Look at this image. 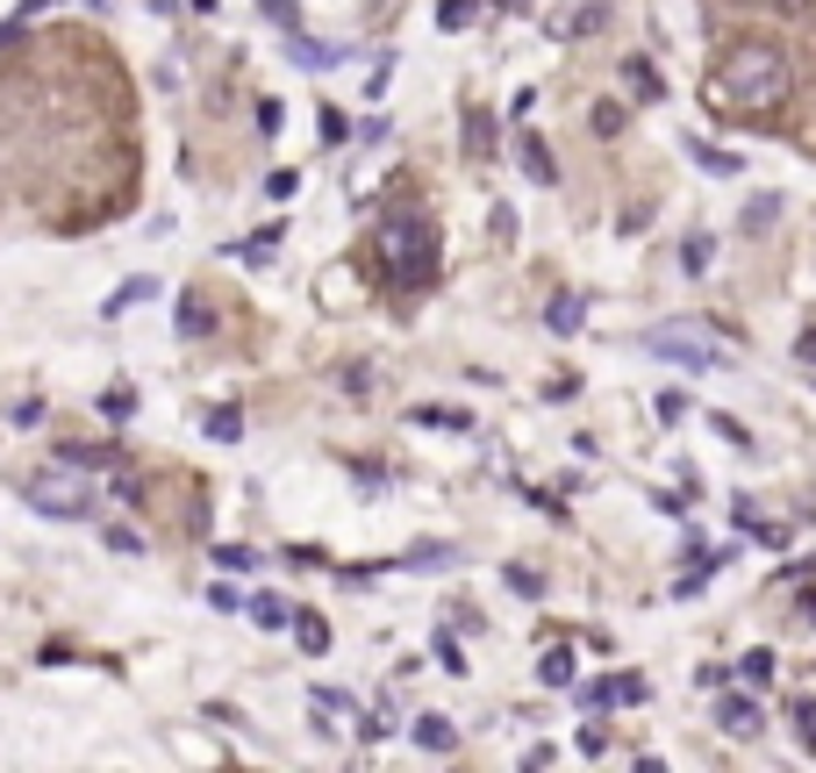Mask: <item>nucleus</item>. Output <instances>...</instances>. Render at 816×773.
<instances>
[{
    "label": "nucleus",
    "mask_w": 816,
    "mask_h": 773,
    "mask_svg": "<svg viewBox=\"0 0 816 773\" xmlns=\"http://www.w3.org/2000/svg\"><path fill=\"white\" fill-rule=\"evenodd\" d=\"M509 587H516V595H531V602L544 595V581H537V573H531V566H509Z\"/></svg>",
    "instance_id": "nucleus-33"
},
{
    "label": "nucleus",
    "mask_w": 816,
    "mask_h": 773,
    "mask_svg": "<svg viewBox=\"0 0 816 773\" xmlns=\"http://www.w3.org/2000/svg\"><path fill=\"white\" fill-rule=\"evenodd\" d=\"M580 702L595 709V717H601V709H616V673H609V680H587V688H580Z\"/></svg>",
    "instance_id": "nucleus-27"
},
{
    "label": "nucleus",
    "mask_w": 816,
    "mask_h": 773,
    "mask_svg": "<svg viewBox=\"0 0 816 773\" xmlns=\"http://www.w3.org/2000/svg\"><path fill=\"white\" fill-rule=\"evenodd\" d=\"M465 150H473V158H494V123L480 108H465Z\"/></svg>",
    "instance_id": "nucleus-18"
},
{
    "label": "nucleus",
    "mask_w": 816,
    "mask_h": 773,
    "mask_svg": "<svg viewBox=\"0 0 816 773\" xmlns=\"http://www.w3.org/2000/svg\"><path fill=\"white\" fill-rule=\"evenodd\" d=\"M208 437H216V445H237V437H244V408H208Z\"/></svg>",
    "instance_id": "nucleus-19"
},
{
    "label": "nucleus",
    "mask_w": 816,
    "mask_h": 773,
    "mask_svg": "<svg viewBox=\"0 0 816 773\" xmlns=\"http://www.w3.org/2000/svg\"><path fill=\"white\" fill-rule=\"evenodd\" d=\"M502 8H531V0H502Z\"/></svg>",
    "instance_id": "nucleus-41"
},
{
    "label": "nucleus",
    "mask_w": 816,
    "mask_h": 773,
    "mask_svg": "<svg viewBox=\"0 0 816 773\" xmlns=\"http://www.w3.org/2000/svg\"><path fill=\"white\" fill-rule=\"evenodd\" d=\"M688 158L702 165V173H716V179H737V158H731V150H716V144H694V136H688Z\"/></svg>",
    "instance_id": "nucleus-14"
},
{
    "label": "nucleus",
    "mask_w": 816,
    "mask_h": 773,
    "mask_svg": "<svg viewBox=\"0 0 816 773\" xmlns=\"http://www.w3.org/2000/svg\"><path fill=\"white\" fill-rule=\"evenodd\" d=\"M294 638H301V651H323V645H329L323 616H294Z\"/></svg>",
    "instance_id": "nucleus-25"
},
{
    "label": "nucleus",
    "mask_w": 816,
    "mask_h": 773,
    "mask_svg": "<svg viewBox=\"0 0 816 773\" xmlns=\"http://www.w3.org/2000/svg\"><path fill=\"white\" fill-rule=\"evenodd\" d=\"M265 194H272V201H294L301 179H294V173H272V179H265Z\"/></svg>",
    "instance_id": "nucleus-34"
},
{
    "label": "nucleus",
    "mask_w": 816,
    "mask_h": 773,
    "mask_svg": "<svg viewBox=\"0 0 816 773\" xmlns=\"http://www.w3.org/2000/svg\"><path fill=\"white\" fill-rule=\"evenodd\" d=\"M516 165L531 173V187H558V165H552V150H544L537 136H523V144H516Z\"/></svg>",
    "instance_id": "nucleus-8"
},
{
    "label": "nucleus",
    "mask_w": 816,
    "mask_h": 773,
    "mask_svg": "<svg viewBox=\"0 0 816 773\" xmlns=\"http://www.w3.org/2000/svg\"><path fill=\"white\" fill-rule=\"evenodd\" d=\"M638 352L673 358V366H688V373H723V366H731V352H723L716 337H702V330H652Z\"/></svg>",
    "instance_id": "nucleus-4"
},
{
    "label": "nucleus",
    "mask_w": 816,
    "mask_h": 773,
    "mask_svg": "<svg viewBox=\"0 0 816 773\" xmlns=\"http://www.w3.org/2000/svg\"><path fill=\"white\" fill-rule=\"evenodd\" d=\"M544 323H552L558 337H573V330L587 323V301H580V294H552V309H544Z\"/></svg>",
    "instance_id": "nucleus-11"
},
{
    "label": "nucleus",
    "mask_w": 816,
    "mask_h": 773,
    "mask_svg": "<svg viewBox=\"0 0 816 773\" xmlns=\"http://www.w3.org/2000/svg\"><path fill=\"white\" fill-rule=\"evenodd\" d=\"M437 22H444V29H465V22H473V0H437Z\"/></svg>",
    "instance_id": "nucleus-30"
},
{
    "label": "nucleus",
    "mask_w": 816,
    "mask_h": 773,
    "mask_svg": "<svg viewBox=\"0 0 816 773\" xmlns=\"http://www.w3.org/2000/svg\"><path fill=\"white\" fill-rule=\"evenodd\" d=\"M795 358H803V366L816 358V330H809V337H795Z\"/></svg>",
    "instance_id": "nucleus-37"
},
{
    "label": "nucleus",
    "mask_w": 816,
    "mask_h": 773,
    "mask_svg": "<svg viewBox=\"0 0 816 773\" xmlns=\"http://www.w3.org/2000/svg\"><path fill=\"white\" fill-rule=\"evenodd\" d=\"M286 58H294V65H308V72H323V65H337L344 51H329V43H308L301 29H286Z\"/></svg>",
    "instance_id": "nucleus-9"
},
{
    "label": "nucleus",
    "mask_w": 816,
    "mask_h": 773,
    "mask_svg": "<svg viewBox=\"0 0 816 773\" xmlns=\"http://www.w3.org/2000/svg\"><path fill=\"white\" fill-rule=\"evenodd\" d=\"M709 265H716V237H709V230H694L688 244H680V272H688V280H702Z\"/></svg>",
    "instance_id": "nucleus-10"
},
{
    "label": "nucleus",
    "mask_w": 816,
    "mask_h": 773,
    "mask_svg": "<svg viewBox=\"0 0 816 773\" xmlns=\"http://www.w3.org/2000/svg\"><path fill=\"white\" fill-rule=\"evenodd\" d=\"M108 494H123V502H144V480H136V473H115Z\"/></svg>",
    "instance_id": "nucleus-35"
},
{
    "label": "nucleus",
    "mask_w": 816,
    "mask_h": 773,
    "mask_svg": "<svg viewBox=\"0 0 816 773\" xmlns=\"http://www.w3.org/2000/svg\"><path fill=\"white\" fill-rule=\"evenodd\" d=\"M401 566H408V573H451V566H459V544L422 537V544H408V552H401Z\"/></svg>",
    "instance_id": "nucleus-7"
},
{
    "label": "nucleus",
    "mask_w": 816,
    "mask_h": 773,
    "mask_svg": "<svg viewBox=\"0 0 816 773\" xmlns=\"http://www.w3.org/2000/svg\"><path fill=\"white\" fill-rule=\"evenodd\" d=\"M537 673H544V688H573V680H580V659H573L566 645H558V651H544Z\"/></svg>",
    "instance_id": "nucleus-12"
},
{
    "label": "nucleus",
    "mask_w": 816,
    "mask_h": 773,
    "mask_svg": "<svg viewBox=\"0 0 816 773\" xmlns=\"http://www.w3.org/2000/svg\"><path fill=\"white\" fill-rule=\"evenodd\" d=\"M216 566H222V573H251V566H259V552H244V544H222Z\"/></svg>",
    "instance_id": "nucleus-28"
},
{
    "label": "nucleus",
    "mask_w": 816,
    "mask_h": 773,
    "mask_svg": "<svg viewBox=\"0 0 816 773\" xmlns=\"http://www.w3.org/2000/svg\"><path fill=\"white\" fill-rule=\"evenodd\" d=\"M788 86H795V72L774 43H731L716 80H709V94L723 108H774V101H788Z\"/></svg>",
    "instance_id": "nucleus-1"
},
{
    "label": "nucleus",
    "mask_w": 816,
    "mask_h": 773,
    "mask_svg": "<svg viewBox=\"0 0 816 773\" xmlns=\"http://www.w3.org/2000/svg\"><path fill=\"white\" fill-rule=\"evenodd\" d=\"M601 22H609V0H573V8L552 22V36L573 43V36H587V29H601Z\"/></svg>",
    "instance_id": "nucleus-6"
},
{
    "label": "nucleus",
    "mask_w": 816,
    "mask_h": 773,
    "mask_svg": "<svg viewBox=\"0 0 816 773\" xmlns=\"http://www.w3.org/2000/svg\"><path fill=\"white\" fill-rule=\"evenodd\" d=\"M94 8H115V0H94Z\"/></svg>",
    "instance_id": "nucleus-42"
},
{
    "label": "nucleus",
    "mask_w": 816,
    "mask_h": 773,
    "mask_svg": "<svg viewBox=\"0 0 816 773\" xmlns=\"http://www.w3.org/2000/svg\"><path fill=\"white\" fill-rule=\"evenodd\" d=\"M101 416L129 422V416H136V394H129V387H108V394H101Z\"/></svg>",
    "instance_id": "nucleus-26"
},
{
    "label": "nucleus",
    "mask_w": 816,
    "mask_h": 773,
    "mask_svg": "<svg viewBox=\"0 0 816 773\" xmlns=\"http://www.w3.org/2000/svg\"><path fill=\"white\" fill-rule=\"evenodd\" d=\"M57 459H65V466H115V459H123V451H115V445H72V451H57Z\"/></svg>",
    "instance_id": "nucleus-23"
},
{
    "label": "nucleus",
    "mask_w": 816,
    "mask_h": 773,
    "mask_svg": "<svg viewBox=\"0 0 816 773\" xmlns=\"http://www.w3.org/2000/svg\"><path fill=\"white\" fill-rule=\"evenodd\" d=\"M251 616H259L265 630H286V624H294V609H286L280 595H259V602H251Z\"/></svg>",
    "instance_id": "nucleus-21"
},
{
    "label": "nucleus",
    "mask_w": 816,
    "mask_h": 773,
    "mask_svg": "<svg viewBox=\"0 0 816 773\" xmlns=\"http://www.w3.org/2000/svg\"><path fill=\"white\" fill-rule=\"evenodd\" d=\"M416 422H437V430H473L459 408H416Z\"/></svg>",
    "instance_id": "nucleus-29"
},
{
    "label": "nucleus",
    "mask_w": 816,
    "mask_h": 773,
    "mask_svg": "<svg viewBox=\"0 0 816 773\" xmlns=\"http://www.w3.org/2000/svg\"><path fill=\"white\" fill-rule=\"evenodd\" d=\"M716 723H723L731 738H760V731H766L760 694H723V702H716Z\"/></svg>",
    "instance_id": "nucleus-5"
},
{
    "label": "nucleus",
    "mask_w": 816,
    "mask_h": 773,
    "mask_svg": "<svg viewBox=\"0 0 816 773\" xmlns=\"http://www.w3.org/2000/svg\"><path fill=\"white\" fill-rule=\"evenodd\" d=\"M795 738H803V752L816 760V694H803V702H795Z\"/></svg>",
    "instance_id": "nucleus-22"
},
{
    "label": "nucleus",
    "mask_w": 816,
    "mask_h": 773,
    "mask_svg": "<svg viewBox=\"0 0 816 773\" xmlns=\"http://www.w3.org/2000/svg\"><path fill=\"white\" fill-rule=\"evenodd\" d=\"M416 745H422V752H451V745H459L451 717H422V723H416Z\"/></svg>",
    "instance_id": "nucleus-15"
},
{
    "label": "nucleus",
    "mask_w": 816,
    "mask_h": 773,
    "mask_svg": "<svg viewBox=\"0 0 816 773\" xmlns=\"http://www.w3.org/2000/svg\"><path fill=\"white\" fill-rule=\"evenodd\" d=\"M265 14H286V0H265Z\"/></svg>",
    "instance_id": "nucleus-39"
},
{
    "label": "nucleus",
    "mask_w": 816,
    "mask_h": 773,
    "mask_svg": "<svg viewBox=\"0 0 816 773\" xmlns=\"http://www.w3.org/2000/svg\"><path fill=\"white\" fill-rule=\"evenodd\" d=\"M108 552H123V558H136V552H144V537H136V530H123V523H115V530H108Z\"/></svg>",
    "instance_id": "nucleus-32"
},
{
    "label": "nucleus",
    "mask_w": 816,
    "mask_h": 773,
    "mask_svg": "<svg viewBox=\"0 0 816 773\" xmlns=\"http://www.w3.org/2000/svg\"><path fill=\"white\" fill-rule=\"evenodd\" d=\"M624 86H630L638 101H659V72H652V58H630V65H624Z\"/></svg>",
    "instance_id": "nucleus-17"
},
{
    "label": "nucleus",
    "mask_w": 816,
    "mask_h": 773,
    "mask_svg": "<svg viewBox=\"0 0 816 773\" xmlns=\"http://www.w3.org/2000/svg\"><path fill=\"white\" fill-rule=\"evenodd\" d=\"M22 494H29V509L36 515H65V523H80V515H94V488L80 480V466H43V473H29L22 480Z\"/></svg>",
    "instance_id": "nucleus-3"
},
{
    "label": "nucleus",
    "mask_w": 816,
    "mask_h": 773,
    "mask_svg": "<svg viewBox=\"0 0 816 773\" xmlns=\"http://www.w3.org/2000/svg\"><path fill=\"white\" fill-rule=\"evenodd\" d=\"M645 694H652V688H645V673H616V702H645Z\"/></svg>",
    "instance_id": "nucleus-31"
},
{
    "label": "nucleus",
    "mask_w": 816,
    "mask_h": 773,
    "mask_svg": "<svg viewBox=\"0 0 816 773\" xmlns=\"http://www.w3.org/2000/svg\"><path fill=\"white\" fill-rule=\"evenodd\" d=\"M795 616H803V624H816V587H809L803 602H795Z\"/></svg>",
    "instance_id": "nucleus-36"
},
{
    "label": "nucleus",
    "mask_w": 816,
    "mask_h": 773,
    "mask_svg": "<svg viewBox=\"0 0 816 773\" xmlns=\"http://www.w3.org/2000/svg\"><path fill=\"white\" fill-rule=\"evenodd\" d=\"M774 216H781V194H752L737 222H745V237H752V230H774Z\"/></svg>",
    "instance_id": "nucleus-16"
},
{
    "label": "nucleus",
    "mask_w": 816,
    "mask_h": 773,
    "mask_svg": "<svg viewBox=\"0 0 816 773\" xmlns=\"http://www.w3.org/2000/svg\"><path fill=\"white\" fill-rule=\"evenodd\" d=\"M43 8H51V0H22V14H43Z\"/></svg>",
    "instance_id": "nucleus-38"
},
{
    "label": "nucleus",
    "mask_w": 816,
    "mask_h": 773,
    "mask_svg": "<svg viewBox=\"0 0 816 773\" xmlns=\"http://www.w3.org/2000/svg\"><path fill=\"white\" fill-rule=\"evenodd\" d=\"M380 265L395 286H430L437 265H444V251H437V230L422 216H387L380 222Z\"/></svg>",
    "instance_id": "nucleus-2"
},
{
    "label": "nucleus",
    "mask_w": 816,
    "mask_h": 773,
    "mask_svg": "<svg viewBox=\"0 0 816 773\" xmlns=\"http://www.w3.org/2000/svg\"><path fill=\"white\" fill-rule=\"evenodd\" d=\"M737 680H745V688L760 694L766 680H774V651H745V659H737Z\"/></svg>",
    "instance_id": "nucleus-20"
},
{
    "label": "nucleus",
    "mask_w": 816,
    "mask_h": 773,
    "mask_svg": "<svg viewBox=\"0 0 816 773\" xmlns=\"http://www.w3.org/2000/svg\"><path fill=\"white\" fill-rule=\"evenodd\" d=\"M158 294V280H129L123 294H108V315H123V309H136V301H150Z\"/></svg>",
    "instance_id": "nucleus-24"
},
{
    "label": "nucleus",
    "mask_w": 816,
    "mask_h": 773,
    "mask_svg": "<svg viewBox=\"0 0 816 773\" xmlns=\"http://www.w3.org/2000/svg\"><path fill=\"white\" fill-rule=\"evenodd\" d=\"M774 8H809V0H774Z\"/></svg>",
    "instance_id": "nucleus-40"
},
{
    "label": "nucleus",
    "mask_w": 816,
    "mask_h": 773,
    "mask_svg": "<svg viewBox=\"0 0 816 773\" xmlns=\"http://www.w3.org/2000/svg\"><path fill=\"white\" fill-rule=\"evenodd\" d=\"M208 330H216V309H208L201 294H187L179 301V337H208Z\"/></svg>",
    "instance_id": "nucleus-13"
}]
</instances>
